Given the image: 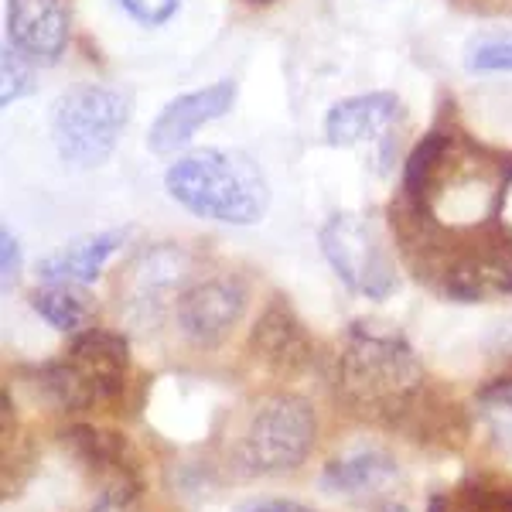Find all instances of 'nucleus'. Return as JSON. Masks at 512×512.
I'll list each match as a JSON object with an SVG mask.
<instances>
[{
  "instance_id": "f257e3e1",
  "label": "nucleus",
  "mask_w": 512,
  "mask_h": 512,
  "mask_svg": "<svg viewBox=\"0 0 512 512\" xmlns=\"http://www.w3.org/2000/svg\"><path fill=\"white\" fill-rule=\"evenodd\" d=\"M424 390V366L400 332L379 325L349 328L338 355V396L349 410L373 420H396Z\"/></svg>"
},
{
  "instance_id": "f03ea898",
  "label": "nucleus",
  "mask_w": 512,
  "mask_h": 512,
  "mask_svg": "<svg viewBox=\"0 0 512 512\" xmlns=\"http://www.w3.org/2000/svg\"><path fill=\"white\" fill-rule=\"evenodd\" d=\"M164 188L181 209L198 219L253 226L270 205V185L263 171L236 151H195L164 171Z\"/></svg>"
},
{
  "instance_id": "7ed1b4c3",
  "label": "nucleus",
  "mask_w": 512,
  "mask_h": 512,
  "mask_svg": "<svg viewBox=\"0 0 512 512\" xmlns=\"http://www.w3.org/2000/svg\"><path fill=\"white\" fill-rule=\"evenodd\" d=\"M130 376L127 338L106 328H86L72 338L62 359L38 369V390L65 414H86L117 400Z\"/></svg>"
},
{
  "instance_id": "20e7f679",
  "label": "nucleus",
  "mask_w": 512,
  "mask_h": 512,
  "mask_svg": "<svg viewBox=\"0 0 512 512\" xmlns=\"http://www.w3.org/2000/svg\"><path fill=\"white\" fill-rule=\"evenodd\" d=\"M318 444V414L304 396L274 393L250 410L233 448V468L246 478L297 472Z\"/></svg>"
},
{
  "instance_id": "39448f33",
  "label": "nucleus",
  "mask_w": 512,
  "mask_h": 512,
  "mask_svg": "<svg viewBox=\"0 0 512 512\" xmlns=\"http://www.w3.org/2000/svg\"><path fill=\"white\" fill-rule=\"evenodd\" d=\"M130 120V99L110 86H79L52 110L55 151L72 168H99Z\"/></svg>"
},
{
  "instance_id": "423d86ee",
  "label": "nucleus",
  "mask_w": 512,
  "mask_h": 512,
  "mask_svg": "<svg viewBox=\"0 0 512 512\" xmlns=\"http://www.w3.org/2000/svg\"><path fill=\"white\" fill-rule=\"evenodd\" d=\"M321 253L349 291L386 301L396 291V267L379 229L359 212H335L318 233Z\"/></svg>"
},
{
  "instance_id": "0eeeda50",
  "label": "nucleus",
  "mask_w": 512,
  "mask_h": 512,
  "mask_svg": "<svg viewBox=\"0 0 512 512\" xmlns=\"http://www.w3.org/2000/svg\"><path fill=\"white\" fill-rule=\"evenodd\" d=\"M246 294L243 280L236 277H209L198 280L195 287H188L175 304V325L185 342H192L195 349H216L229 338V332L239 325L246 311Z\"/></svg>"
},
{
  "instance_id": "6e6552de",
  "label": "nucleus",
  "mask_w": 512,
  "mask_h": 512,
  "mask_svg": "<svg viewBox=\"0 0 512 512\" xmlns=\"http://www.w3.org/2000/svg\"><path fill=\"white\" fill-rule=\"evenodd\" d=\"M62 444L79 461L82 472H89L99 482V492H130L140 495V468L130 441L117 431L93 424H72L62 431Z\"/></svg>"
},
{
  "instance_id": "1a4fd4ad",
  "label": "nucleus",
  "mask_w": 512,
  "mask_h": 512,
  "mask_svg": "<svg viewBox=\"0 0 512 512\" xmlns=\"http://www.w3.org/2000/svg\"><path fill=\"white\" fill-rule=\"evenodd\" d=\"M233 103H236L233 79H219V82H212V86L198 89V93L178 96L175 103L164 106L161 117L154 120L147 144H151L154 154H175L178 147H185L188 140H192L198 127L226 117V113L233 110Z\"/></svg>"
},
{
  "instance_id": "9d476101",
  "label": "nucleus",
  "mask_w": 512,
  "mask_h": 512,
  "mask_svg": "<svg viewBox=\"0 0 512 512\" xmlns=\"http://www.w3.org/2000/svg\"><path fill=\"white\" fill-rule=\"evenodd\" d=\"M7 38L35 65H55L69 45L65 0H7Z\"/></svg>"
},
{
  "instance_id": "9b49d317",
  "label": "nucleus",
  "mask_w": 512,
  "mask_h": 512,
  "mask_svg": "<svg viewBox=\"0 0 512 512\" xmlns=\"http://www.w3.org/2000/svg\"><path fill=\"white\" fill-rule=\"evenodd\" d=\"M250 352L263 366L280 369V373H294L311 359V338L284 297H274L256 318L250 332Z\"/></svg>"
},
{
  "instance_id": "f8f14e48",
  "label": "nucleus",
  "mask_w": 512,
  "mask_h": 512,
  "mask_svg": "<svg viewBox=\"0 0 512 512\" xmlns=\"http://www.w3.org/2000/svg\"><path fill=\"white\" fill-rule=\"evenodd\" d=\"M400 120V99L393 93H366L335 103L325 117V137L332 147H355L362 140H376L379 134Z\"/></svg>"
},
{
  "instance_id": "ddd939ff",
  "label": "nucleus",
  "mask_w": 512,
  "mask_h": 512,
  "mask_svg": "<svg viewBox=\"0 0 512 512\" xmlns=\"http://www.w3.org/2000/svg\"><path fill=\"white\" fill-rule=\"evenodd\" d=\"M127 243V229H110V233L82 236L76 243L62 246L59 253H52L48 260H41L38 277L45 284H69V287H86L96 284L103 267L110 263V256Z\"/></svg>"
},
{
  "instance_id": "4468645a",
  "label": "nucleus",
  "mask_w": 512,
  "mask_h": 512,
  "mask_svg": "<svg viewBox=\"0 0 512 512\" xmlns=\"http://www.w3.org/2000/svg\"><path fill=\"white\" fill-rule=\"evenodd\" d=\"M400 465L390 451L383 448H359L352 454L328 461L321 472V489L328 495H369L396 482Z\"/></svg>"
},
{
  "instance_id": "2eb2a0df",
  "label": "nucleus",
  "mask_w": 512,
  "mask_h": 512,
  "mask_svg": "<svg viewBox=\"0 0 512 512\" xmlns=\"http://www.w3.org/2000/svg\"><path fill=\"white\" fill-rule=\"evenodd\" d=\"M444 294L454 301H485L495 294H512V263L495 256H468L448 267L444 274Z\"/></svg>"
},
{
  "instance_id": "dca6fc26",
  "label": "nucleus",
  "mask_w": 512,
  "mask_h": 512,
  "mask_svg": "<svg viewBox=\"0 0 512 512\" xmlns=\"http://www.w3.org/2000/svg\"><path fill=\"white\" fill-rule=\"evenodd\" d=\"M451 154V134H427L414 147L407 161V175H403V192L414 202V209L424 216L427 202H431V188L437 175H441V164Z\"/></svg>"
},
{
  "instance_id": "f3484780",
  "label": "nucleus",
  "mask_w": 512,
  "mask_h": 512,
  "mask_svg": "<svg viewBox=\"0 0 512 512\" xmlns=\"http://www.w3.org/2000/svg\"><path fill=\"white\" fill-rule=\"evenodd\" d=\"M31 308H35V315L45 318L55 332L79 335L89 321L86 297L69 284H45V291L31 294Z\"/></svg>"
},
{
  "instance_id": "a211bd4d",
  "label": "nucleus",
  "mask_w": 512,
  "mask_h": 512,
  "mask_svg": "<svg viewBox=\"0 0 512 512\" xmlns=\"http://www.w3.org/2000/svg\"><path fill=\"white\" fill-rule=\"evenodd\" d=\"M478 403H482V420L489 427L492 444L512 461V379L485 386Z\"/></svg>"
},
{
  "instance_id": "6ab92c4d",
  "label": "nucleus",
  "mask_w": 512,
  "mask_h": 512,
  "mask_svg": "<svg viewBox=\"0 0 512 512\" xmlns=\"http://www.w3.org/2000/svg\"><path fill=\"white\" fill-rule=\"evenodd\" d=\"M465 65L472 72H512V31L478 35L468 45Z\"/></svg>"
},
{
  "instance_id": "aec40b11",
  "label": "nucleus",
  "mask_w": 512,
  "mask_h": 512,
  "mask_svg": "<svg viewBox=\"0 0 512 512\" xmlns=\"http://www.w3.org/2000/svg\"><path fill=\"white\" fill-rule=\"evenodd\" d=\"M28 55H21L18 48H4V59H0V103L11 106L14 99L28 96L35 89V72H31Z\"/></svg>"
},
{
  "instance_id": "412c9836",
  "label": "nucleus",
  "mask_w": 512,
  "mask_h": 512,
  "mask_svg": "<svg viewBox=\"0 0 512 512\" xmlns=\"http://www.w3.org/2000/svg\"><path fill=\"white\" fill-rule=\"evenodd\" d=\"M465 512H512V489H495V485H468Z\"/></svg>"
},
{
  "instance_id": "4be33fe9",
  "label": "nucleus",
  "mask_w": 512,
  "mask_h": 512,
  "mask_svg": "<svg viewBox=\"0 0 512 512\" xmlns=\"http://www.w3.org/2000/svg\"><path fill=\"white\" fill-rule=\"evenodd\" d=\"M181 0H120V7L134 21L147 24V28H158V24L175 18Z\"/></svg>"
},
{
  "instance_id": "5701e85b",
  "label": "nucleus",
  "mask_w": 512,
  "mask_h": 512,
  "mask_svg": "<svg viewBox=\"0 0 512 512\" xmlns=\"http://www.w3.org/2000/svg\"><path fill=\"white\" fill-rule=\"evenodd\" d=\"M21 277V250L18 239L11 236V229L0 233V280H4V291H11Z\"/></svg>"
},
{
  "instance_id": "b1692460",
  "label": "nucleus",
  "mask_w": 512,
  "mask_h": 512,
  "mask_svg": "<svg viewBox=\"0 0 512 512\" xmlns=\"http://www.w3.org/2000/svg\"><path fill=\"white\" fill-rule=\"evenodd\" d=\"M233 512H315V509L294 499H253V502H243V506Z\"/></svg>"
},
{
  "instance_id": "393cba45",
  "label": "nucleus",
  "mask_w": 512,
  "mask_h": 512,
  "mask_svg": "<svg viewBox=\"0 0 512 512\" xmlns=\"http://www.w3.org/2000/svg\"><path fill=\"white\" fill-rule=\"evenodd\" d=\"M137 499L140 495H130V492H99L89 512H134Z\"/></svg>"
},
{
  "instance_id": "a878e982",
  "label": "nucleus",
  "mask_w": 512,
  "mask_h": 512,
  "mask_svg": "<svg viewBox=\"0 0 512 512\" xmlns=\"http://www.w3.org/2000/svg\"><path fill=\"white\" fill-rule=\"evenodd\" d=\"M373 512H410L403 502H379V506H373Z\"/></svg>"
}]
</instances>
